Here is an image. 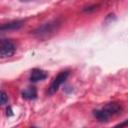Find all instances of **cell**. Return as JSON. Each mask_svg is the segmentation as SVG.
<instances>
[{"label": "cell", "mask_w": 128, "mask_h": 128, "mask_svg": "<svg viewBox=\"0 0 128 128\" xmlns=\"http://www.w3.org/2000/svg\"><path fill=\"white\" fill-rule=\"evenodd\" d=\"M69 74H70V72L68 70H64V71L59 72L57 74V76L53 79V81L51 82V84L48 88V95H53L54 93H56V91H58L60 86L67 80Z\"/></svg>", "instance_id": "277c9868"}, {"label": "cell", "mask_w": 128, "mask_h": 128, "mask_svg": "<svg viewBox=\"0 0 128 128\" xmlns=\"http://www.w3.org/2000/svg\"><path fill=\"white\" fill-rule=\"evenodd\" d=\"M16 49V44L11 39H0V59L12 57Z\"/></svg>", "instance_id": "3957f363"}, {"label": "cell", "mask_w": 128, "mask_h": 128, "mask_svg": "<svg viewBox=\"0 0 128 128\" xmlns=\"http://www.w3.org/2000/svg\"><path fill=\"white\" fill-rule=\"evenodd\" d=\"M59 26H60V22L58 20L49 21V22L44 23L43 25L39 26L37 29H35L33 31V35L39 39L49 37L51 34H53L57 31Z\"/></svg>", "instance_id": "7a4b0ae2"}, {"label": "cell", "mask_w": 128, "mask_h": 128, "mask_svg": "<svg viewBox=\"0 0 128 128\" xmlns=\"http://www.w3.org/2000/svg\"><path fill=\"white\" fill-rule=\"evenodd\" d=\"M24 20H14L11 22L0 24V32H7V31H14L20 29L24 25Z\"/></svg>", "instance_id": "5b68a950"}, {"label": "cell", "mask_w": 128, "mask_h": 128, "mask_svg": "<svg viewBox=\"0 0 128 128\" xmlns=\"http://www.w3.org/2000/svg\"><path fill=\"white\" fill-rule=\"evenodd\" d=\"M22 97L26 100H34L37 98V90L35 87L33 86H30V87H27L25 88L22 93H21Z\"/></svg>", "instance_id": "52a82bcc"}, {"label": "cell", "mask_w": 128, "mask_h": 128, "mask_svg": "<svg viewBox=\"0 0 128 128\" xmlns=\"http://www.w3.org/2000/svg\"><path fill=\"white\" fill-rule=\"evenodd\" d=\"M122 112V106L119 103L112 102L106 104L103 108L93 111L94 117L100 122H107L112 116L118 115Z\"/></svg>", "instance_id": "6da1fadb"}, {"label": "cell", "mask_w": 128, "mask_h": 128, "mask_svg": "<svg viewBox=\"0 0 128 128\" xmlns=\"http://www.w3.org/2000/svg\"><path fill=\"white\" fill-rule=\"evenodd\" d=\"M47 77H48V74H47L46 71H44L40 68H34V69L31 70L29 80L31 82H39V81H42V80L46 79Z\"/></svg>", "instance_id": "8992f818"}, {"label": "cell", "mask_w": 128, "mask_h": 128, "mask_svg": "<svg viewBox=\"0 0 128 128\" xmlns=\"http://www.w3.org/2000/svg\"><path fill=\"white\" fill-rule=\"evenodd\" d=\"M7 102H8V95L4 91H1L0 92V106L7 104Z\"/></svg>", "instance_id": "ba28073f"}, {"label": "cell", "mask_w": 128, "mask_h": 128, "mask_svg": "<svg viewBox=\"0 0 128 128\" xmlns=\"http://www.w3.org/2000/svg\"><path fill=\"white\" fill-rule=\"evenodd\" d=\"M21 2H24V3H28V2H33V1H37V0H20Z\"/></svg>", "instance_id": "9c48e42d"}]
</instances>
